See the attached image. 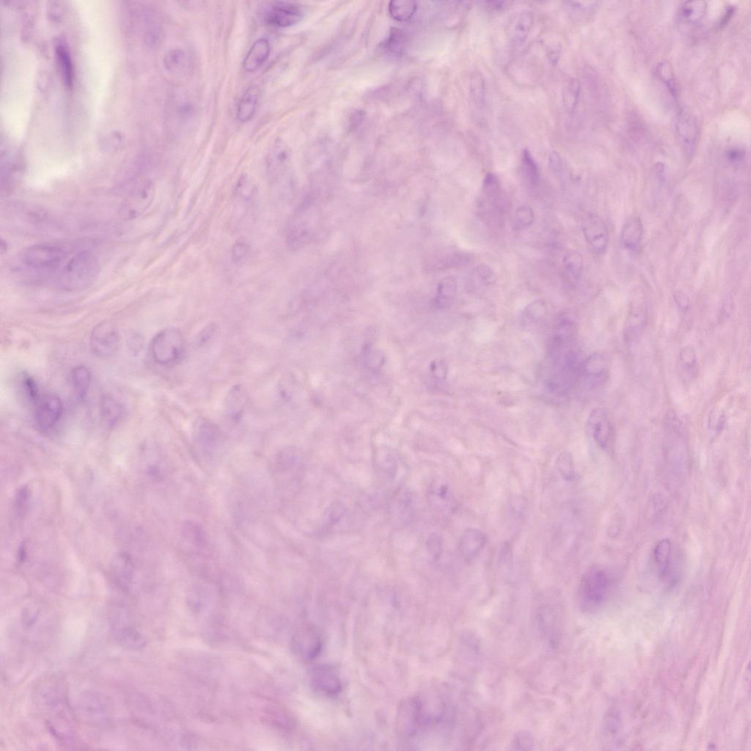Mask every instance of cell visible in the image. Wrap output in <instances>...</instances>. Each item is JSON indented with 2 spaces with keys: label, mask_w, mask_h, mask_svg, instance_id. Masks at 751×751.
Here are the masks:
<instances>
[{
  "label": "cell",
  "mask_w": 751,
  "mask_h": 751,
  "mask_svg": "<svg viewBox=\"0 0 751 751\" xmlns=\"http://www.w3.org/2000/svg\"><path fill=\"white\" fill-rule=\"evenodd\" d=\"M79 710L83 719L93 726H105L111 721V704L98 693L85 694L80 700Z\"/></svg>",
  "instance_id": "cell-8"
},
{
  "label": "cell",
  "mask_w": 751,
  "mask_h": 751,
  "mask_svg": "<svg viewBox=\"0 0 751 751\" xmlns=\"http://www.w3.org/2000/svg\"><path fill=\"white\" fill-rule=\"evenodd\" d=\"M120 345L119 329L113 323L98 324L92 330L90 346L94 355L99 358H109L118 352Z\"/></svg>",
  "instance_id": "cell-6"
},
{
  "label": "cell",
  "mask_w": 751,
  "mask_h": 751,
  "mask_svg": "<svg viewBox=\"0 0 751 751\" xmlns=\"http://www.w3.org/2000/svg\"><path fill=\"white\" fill-rule=\"evenodd\" d=\"M428 554L434 560H438L443 554L444 544L441 537L433 534L430 535L426 542Z\"/></svg>",
  "instance_id": "cell-45"
},
{
  "label": "cell",
  "mask_w": 751,
  "mask_h": 751,
  "mask_svg": "<svg viewBox=\"0 0 751 751\" xmlns=\"http://www.w3.org/2000/svg\"><path fill=\"white\" fill-rule=\"evenodd\" d=\"M563 269L567 277L572 283H576L581 278L584 261L581 254L576 250H569L563 260Z\"/></svg>",
  "instance_id": "cell-30"
},
{
  "label": "cell",
  "mask_w": 751,
  "mask_h": 751,
  "mask_svg": "<svg viewBox=\"0 0 751 751\" xmlns=\"http://www.w3.org/2000/svg\"><path fill=\"white\" fill-rule=\"evenodd\" d=\"M109 624L113 638L120 645L131 649H139L145 645V639L130 622L127 613L113 611L109 616Z\"/></svg>",
  "instance_id": "cell-7"
},
{
  "label": "cell",
  "mask_w": 751,
  "mask_h": 751,
  "mask_svg": "<svg viewBox=\"0 0 751 751\" xmlns=\"http://www.w3.org/2000/svg\"><path fill=\"white\" fill-rule=\"evenodd\" d=\"M613 581L609 572L593 567L585 573L580 587V600L583 610H600L611 598Z\"/></svg>",
  "instance_id": "cell-2"
},
{
  "label": "cell",
  "mask_w": 751,
  "mask_h": 751,
  "mask_svg": "<svg viewBox=\"0 0 751 751\" xmlns=\"http://www.w3.org/2000/svg\"><path fill=\"white\" fill-rule=\"evenodd\" d=\"M706 10L704 1H689L684 3L681 9L682 18L690 24H697L704 17Z\"/></svg>",
  "instance_id": "cell-35"
},
{
  "label": "cell",
  "mask_w": 751,
  "mask_h": 751,
  "mask_svg": "<svg viewBox=\"0 0 751 751\" xmlns=\"http://www.w3.org/2000/svg\"><path fill=\"white\" fill-rule=\"evenodd\" d=\"M534 219L535 215L532 208L521 206L516 209L515 223L518 228L523 230L531 227L534 222Z\"/></svg>",
  "instance_id": "cell-43"
},
{
  "label": "cell",
  "mask_w": 751,
  "mask_h": 751,
  "mask_svg": "<svg viewBox=\"0 0 751 751\" xmlns=\"http://www.w3.org/2000/svg\"><path fill=\"white\" fill-rule=\"evenodd\" d=\"M296 646L298 653L307 660L315 659L323 647L321 636L314 628H306L296 637Z\"/></svg>",
  "instance_id": "cell-20"
},
{
  "label": "cell",
  "mask_w": 751,
  "mask_h": 751,
  "mask_svg": "<svg viewBox=\"0 0 751 751\" xmlns=\"http://www.w3.org/2000/svg\"><path fill=\"white\" fill-rule=\"evenodd\" d=\"M271 52V46L267 39H259L254 42L243 63V67L248 72H254L259 69L268 61Z\"/></svg>",
  "instance_id": "cell-21"
},
{
  "label": "cell",
  "mask_w": 751,
  "mask_h": 751,
  "mask_svg": "<svg viewBox=\"0 0 751 751\" xmlns=\"http://www.w3.org/2000/svg\"><path fill=\"white\" fill-rule=\"evenodd\" d=\"M248 403V396L240 385L233 387L226 395L225 401V417L232 424H237L244 415Z\"/></svg>",
  "instance_id": "cell-16"
},
{
  "label": "cell",
  "mask_w": 751,
  "mask_h": 751,
  "mask_svg": "<svg viewBox=\"0 0 751 751\" xmlns=\"http://www.w3.org/2000/svg\"><path fill=\"white\" fill-rule=\"evenodd\" d=\"M677 131L684 153L690 159L697 146L698 127L697 120L687 111H682L677 118Z\"/></svg>",
  "instance_id": "cell-15"
},
{
  "label": "cell",
  "mask_w": 751,
  "mask_h": 751,
  "mask_svg": "<svg viewBox=\"0 0 751 751\" xmlns=\"http://www.w3.org/2000/svg\"><path fill=\"white\" fill-rule=\"evenodd\" d=\"M589 433L598 445L606 449L611 444L613 428L611 418L602 408H596L591 413L587 422Z\"/></svg>",
  "instance_id": "cell-12"
},
{
  "label": "cell",
  "mask_w": 751,
  "mask_h": 751,
  "mask_svg": "<svg viewBox=\"0 0 751 751\" xmlns=\"http://www.w3.org/2000/svg\"><path fill=\"white\" fill-rule=\"evenodd\" d=\"M582 370L590 388H600L609 379L610 359L604 354L596 353L583 363Z\"/></svg>",
  "instance_id": "cell-14"
},
{
  "label": "cell",
  "mask_w": 751,
  "mask_h": 751,
  "mask_svg": "<svg viewBox=\"0 0 751 751\" xmlns=\"http://www.w3.org/2000/svg\"><path fill=\"white\" fill-rule=\"evenodd\" d=\"M458 284L454 277H448L439 283L438 302L441 306L450 305L457 295Z\"/></svg>",
  "instance_id": "cell-36"
},
{
  "label": "cell",
  "mask_w": 751,
  "mask_h": 751,
  "mask_svg": "<svg viewBox=\"0 0 751 751\" xmlns=\"http://www.w3.org/2000/svg\"><path fill=\"white\" fill-rule=\"evenodd\" d=\"M534 23V17L531 12L521 13L516 18L513 30V39L517 46H522L527 41Z\"/></svg>",
  "instance_id": "cell-31"
},
{
  "label": "cell",
  "mask_w": 751,
  "mask_h": 751,
  "mask_svg": "<svg viewBox=\"0 0 751 751\" xmlns=\"http://www.w3.org/2000/svg\"><path fill=\"white\" fill-rule=\"evenodd\" d=\"M35 421L43 431H50L60 422L64 406L61 398L54 394H45L34 406Z\"/></svg>",
  "instance_id": "cell-9"
},
{
  "label": "cell",
  "mask_w": 751,
  "mask_h": 751,
  "mask_svg": "<svg viewBox=\"0 0 751 751\" xmlns=\"http://www.w3.org/2000/svg\"><path fill=\"white\" fill-rule=\"evenodd\" d=\"M470 93L474 106L479 110H483L486 103V87L479 72H474L470 76Z\"/></svg>",
  "instance_id": "cell-33"
},
{
  "label": "cell",
  "mask_w": 751,
  "mask_h": 751,
  "mask_svg": "<svg viewBox=\"0 0 751 751\" xmlns=\"http://www.w3.org/2000/svg\"><path fill=\"white\" fill-rule=\"evenodd\" d=\"M304 17V10L299 5L287 2L270 4L264 12L268 25L280 28H290L299 23Z\"/></svg>",
  "instance_id": "cell-10"
},
{
  "label": "cell",
  "mask_w": 751,
  "mask_h": 751,
  "mask_svg": "<svg viewBox=\"0 0 751 751\" xmlns=\"http://www.w3.org/2000/svg\"><path fill=\"white\" fill-rule=\"evenodd\" d=\"M92 374L89 369L85 366H78L73 369L71 373V382L73 389L80 400H85L91 384Z\"/></svg>",
  "instance_id": "cell-29"
},
{
  "label": "cell",
  "mask_w": 751,
  "mask_h": 751,
  "mask_svg": "<svg viewBox=\"0 0 751 751\" xmlns=\"http://www.w3.org/2000/svg\"><path fill=\"white\" fill-rule=\"evenodd\" d=\"M556 468L562 478L567 481H572L576 478L572 457L569 452L563 451L556 460Z\"/></svg>",
  "instance_id": "cell-37"
},
{
  "label": "cell",
  "mask_w": 751,
  "mask_h": 751,
  "mask_svg": "<svg viewBox=\"0 0 751 751\" xmlns=\"http://www.w3.org/2000/svg\"><path fill=\"white\" fill-rule=\"evenodd\" d=\"M249 246L244 241H238L232 249V256L235 261H240L244 259L249 252Z\"/></svg>",
  "instance_id": "cell-47"
},
{
  "label": "cell",
  "mask_w": 751,
  "mask_h": 751,
  "mask_svg": "<svg viewBox=\"0 0 751 751\" xmlns=\"http://www.w3.org/2000/svg\"><path fill=\"white\" fill-rule=\"evenodd\" d=\"M187 63L186 52L182 49H174L168 52L164 58L165 68L170 72H179L185 68Z\"/></svg>",
  "instance_id": "cell-39"
},
{
  "label": "cell",
  "mask_w": 751,
  "mask_h": 751,
  "mask_svg": "<svg viewBox=\"0 0 751 751\" xmlns=\"http://www.w3.org/2000/svg\"><path fill=\"white\" fill-rule=\"evenodd\" d=\"M56 55L64 83L70 87L73 85L74 76L70 53L63 44H58L56 47Z\"/></svg>",
  "instance_id": "cell-32"
},
{
  "label": "cell",
  "mask_w": 751,
  "mask_h": 751,
  "mask_svg": "<svg viewBox=\"0 0 751 751\" xmlns=\"http://www.w3.org/2000/svg\"><path fill=\"white\" fill-rule=\"evenodd\" d=\"M728 157H730V160L732 162L741 161L743 157V153L741 151L732 150L730 153H728Z\"/></svg>",
  "instance_id": "cell-51"
},
{
  "label": "cell",
  "mask_w": 751,
  "mask_h": 751,
  "mask_svg": "<svg viewBox=\"0 0 751 751\" xmlns=\"http://www.w3.org/2000/svg\"><path fill=\"white\" fill-rule=\"evenodd\" d=\"M657 70L660 78L666 85L670 92L673 95H676L677 85L675 82V76L671 64L666 61H662L658 64Z\"/></svg>",
  "instance_id": "cell-42"
},
{
  "label": "cell",
  "mask_w": 751,
  "mask_h": 751,
  "mask_svg": "<svg viewBox=\"0 0 751 751\" xmlns=\"http://www.w3.org/2000/svg\"><path fill=\"white\" fill-rule=\"evenodd\" d=\"M483 192L485 200L492 212L502 215L505 209L502 186L497 175L489 173L485 175L483 182Z\"/></svg>",
  "instance_id": "cell-19"
},
{
  "label": "cell",
  "mask_w": 751,
  "mask_h": 751,
  "mask_svg": "<svg viewBox=\"0 0 751 751\" xmlns=\"http://www.w3.org/2000/svg\"><path fill=\"white\" fill-rule=\"evenodd\" d=\"M496 283V275L488 265L481 263L470 273L468 285L470 290L480 292L490 290Z\"/></svg>",
  "instance_id": "cell-25"
},
{
  "label": "cell",
  "mask_w": 751,
  "mask_h": 751,
  "mask_svg": "<svg viewBox=\"0 0 751 751\" xmlns=\"http://www.w3.org/2000/svg\"><path fill=\"white\" fill-rule=\"evenodd\" d=\"M486 544L487 536L483 532L477 528H468L459 540V554L466 560H472L481 554Z\"/></svg>",
  "instance_id": "cell-17"
},
{
  "label": "cell",
  "mask_w": 751,
  "mask_h": 751,
  "mask_svg": "<svg viewBox=\"0 0 751 751\" xmlns=\"http://www.w3.org/2000/svg\"><path fill=\"white\" fill-rule=\"evenodd\" d=\"M548 162L550 169L555 173H562L563 165L562 159L558 152L554 151L549 153Z\"/></svg>",
  "instance_id": "cell-48"
},
{
  "label": "cell",
  "mask_w": 751,
  "mask_h": 751,
  "mask_svg": "<svg viewBox=\"0 0 751 751\" xmlns=\"http://www.w3.org/2000/svg\"><path fill=\"white\" fill-rule=\"evenodd\" d=\"M433 502L441 510H446L452 504V494L448 486L445 483H437L431 490Z\"/></svg>",
  "instance_id": "cell-38"
},
{
  "label": "cell",
  "mask_w": 751,
  "mask_h": 751,
  "mask_svg": "<svg viewBox=\"0 0 751 751\" xmlns=\"http://www.w3.org/2000/svg\"><path fill=\"white\" fill-rule=\"evenodd\" d=\"M583 235L591 248L603 254L609 247V233L604 221L598 215H591L583 225Z\"/></svg>",
  "instance_id": "cell-13"
},
{
  "label": "cell",
  "mask_w": 751,
  "mask_h": 751,
  "mask_svg": "<svg viewBox=\"0 0 751 751\" xmlns=\"http://www.w3.org/2000/svg\"><path fill=\"white\" fill-rule=\"evenodd\" d=\"M417 6L415 2L406 1V0H397L391 1L389 6V13L391 17L400 21H406L411 19L416 13Z\"/></svg>",
  "instance_id": "cell-34"
},
{
  "label": "cell",
  "mask_w": 751,
  "mask_h": 751,
  "mask_svg": "<svg viewBox=\"0 0 751 751\" xmlns=\"http://www.w3.org/2000/svg\"><path fill=\"white\" fill-rule=\"evenodd\" d=\"M484 4L487 5L488 7H489V8L493 9V10H503L506 6H505L506 3L505 2H501V1H487V2H484Z\"/></svg>",
  "instance_id": "cell-50"
},
{
  "label": "cell",
  "mask_w": 751,
  "mask_h": 751,
  "mask_svg": "<svg viewBox=\"0 0 751 751\" xmlns=\"http://www.w3.org/2000/svg\"><path fill=\"white\" fill-rule=\"evenodd\" d=\"M267 171L270 183L274 189L282 193L291 185L290 153L281 141L275 143L267 160Z\"/></svg>",
  "instance_id": "cell-4"
},
{
  "label": "cell",
  "mask_w": 751,
  "mask_h": 751,
  "mask_svg": "<svg viewBox=\"0 0 751 751\" xmlns=\"http://www.w3.org/2000/svg\"><path fill=\"white\" fill-rule=\"evenodd\" d=\"M424 717V706L416 697L406 698L401 701L395 719V730L402 738H411L416 734Z\"/></svg>",
  "instance_id": "cell-5"
},
{
  "label": "cell",
  "mask_w": 751,
  "mask_h": 751,
  "mask_svg": "<svg viewBox=\"0 0 751 751\" xmlns=\"http://www.w3.org/2000/svg\"><path fill=\"white\" fill-rule=\"evenodd\" d=\"M522 175L525 185L530 190L537 189L540 184V172L538 164L531 152L525 149L521 159Z\"/></svg>",
  "instance_id": "cell-28"
},
{
  "label": "cell",
  "mask_w": 751,
  "mask_h": 751,
  "mask_svg": "<svg viewBox=\"0 0 751 751\" xmlns=\"http://www.w3.org/2000/svg\"><path fill=\"white\" fill-rule=\"evenodd\" d=\"M260 96V88L251 85L241 98L237 108V118L239 122H248L255 115Z\"/></svg>",
  "instance_id": "cell-24"
},
{
  "label": "cell",
  "mask_w": 751,
  "mask_h": 751,
  "mask_svg": "<svg viewBox=\"0 0 751 751\" xmlns=\"http://www.w3.org/2000/svg\"><path fill=\"white\" fill-rule=\"evenodd\" d=\"M21 389L27 400L35 406L40 397L39 386L34 378L30 374L24 373L21 378Z\"/></svg>",
  "instance_id": "cell-40"
},
{
  "label": "cell",
  "mask_w": 751,
  "mask_h": 751,
  "mask_svg": "<svg viewBox=\"0 0 751 751\" xmlns=\"http://www.w3.org/2000/svg\"><path fill=\"white\" fill-rule=\"evenodd\" d=\"M216 328L215 326H208L204 330L202 331V335L199 338V341L202 345L206 343L208 340H211L213 335L215 334Z\"/></svg>",
  "instance_id": "cell-49"
},
{
  "label": "cell",
  "mask_w": 751,
  "mask_h": 751,
  "mask_svg": "<svg viewBox=\"0 0 751 751\" xmlns=\"http://www.w3.org/2000/svg\"><path fill=\"white\" fill-rule=\"evenodd\" d=\"M646 321V305L642 292H636L629 305L627 327V340L633 341L642 335Z\"/></svg>",
  "instance_id": "cell-11"
},
{
  "label": "cell",
  "mask_w": 751,
  "mask_h": 751,
  "mask_svg": "<svg viewBox=\"0 0 751 751\" xmlns=\"http://www.w3.org/2000/svg\"><path fill=\"white\" fill-rule=\"evenodd\" d=\"M23 263L41 280L68 291L85 288L98 272L97 261L91 252L60 246L30 248L24 254Z\"/></svg>",
  "instance_id": "cell-1"
},
{
  "label": "cell",
  "mask_w": 751,
  "mask_h": 751,
  "mask_svg": "<svg viewBox=\"0 0 751 751\" xmlns=\"http://www.w3.org/2000/svg\"><path fill=\"white\" fill-rule=\"evenodd\" d=\"M185 347V339L180 330L175 328L164 329L152 340V358L158 365L173 366L183 357Z\"/></svg>",
  "instance_id": "cell-3"
},
{
  "label": "cell",
  "mask_w": 751,
  "mask_h": 751,
  "mask_svg": "<svg viewBox=\"0 0 751 751\" xmlns=\"http://www.w3.org/2000/svg\"><path fill=\"white\" fill-rule=\"evenodd\" d=\"M100 413L104 423L109 427H114L122 421L126 408L116 397L107 394L102 398Z\"/></svg>",
  "instance_id": "cell-23"
},
{
  "label": "cell",
  "mask_w": 751,
  "mask_h": 751,
  "mask_svg": "<svg viewBox=\"0 0 751 751\" xmlns=\"http://www.w3.org/2000/svg\"><path fill=\"white\" fill-rule=\"evenodd\" d=\"M580 94V85L577 80H572L567 85L565 93L563 94V102L569 112L576 109Z\"/></svg>",
  "instance_id": "cell-44"
},
{
  "label": "cell",
  "mask_w": 751,
  "mask_h": 751,
  "mask_svg": "<svg viewBox=\"0 0 751 751\" xmlns=\"http://www.w3.org/2000/svg\"><path fill=\"white\" fill-rule=\"evenodd\" d=\"M644 227L640 217H629L623 225L621 232L622 244L629 251L635 252L642 243Z\"/></svg>",
  "instance_id": "cell-22"
},
{
  "label": "cell",
  "mask_w": 751,
  "mask_h": 751,
  "mask_svg": "<svg viewBox=\"0 0 751 751\" xmlns=\"http://www.w3.org/2000/svg\"><path fill=\"white\" fill-rule=\"evenodd\" d=\"M312 682L314 688L329 697H334L341 691V680L337 673L328 666L316 668L313 673Z\"/></svg>",
  "instance_id": "cell-18"
},
{
  "label": "cell",
  "mask_w": 751,
  "mask_h": 751,
  "mask_svg": "<svg viewBox=\"0 0 751 751\" xmlns=\"http://www.w3.org/2000/svg\"><path fill=\"white\" fill-rule=\"evenodd\" d=\"M672 545L669 540L662 539L656 545L654 551L655 565L659 576L667 579L670 572Z\"/></svg>",
  "instance_id": "cell-27"
},
{
  "label": "cell",
  "mask_w": 751,
  "mask_h": 751,
  "mask_svg": "<svg viewBox=\"0 0 751 751\" xmlns=\"http://www.w3.org/2000/svg\"><path fill=\"white\" fill-rule=\"evenodd\" d=\"M673 299L682 314H687L690 310V303L688 296L682 292H676L673 294Z\"/></svg>",
  "instance_id": "cell-46"
},
{
  "label": "cell",
  "mask_w": 751,
  "mask_h": 751,
  "mask_svg": "<svg viewBox=\"0 0 751 751\" xmlns=\"http://www.w3.org/2000/svg\"><path fill=\"white\" fill-rule=\"evenodd\" d=\"M678 371L681 379L684 382H691L698 373V359L697 353L692 347H684L678 357Z\"/></svg>",
  "instance_id": "cell-26"
},
{
  "label": "cell",
  "mask_w": 751,
  "mask_h": 751,
  "mask_svg": "<svg viewBox=\"0 0 751 751\" xmlns=\"http://www.w3.org/2000/svg\"><path fill=\"white\" fill-rule=\"evenodd\" d=\"M405 43L404 32L400 29H393L388 39L384 43V47L392 54L400 55L405 47Z\"/></svg>",
  "instance_id": "cell-41"
}]
</instances>
